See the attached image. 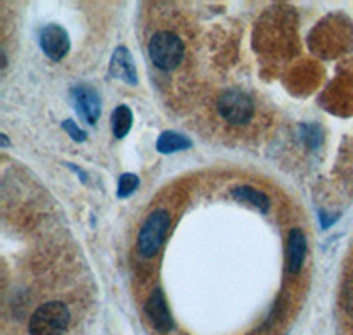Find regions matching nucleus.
I'll return each instance as SVG.
<instances>
[{"instance_id": "9d476101", "label": "nucleus", "mask_w": 353, "mask_h": 335, "mask_svg": "<svg viewBox=\"0 0 353 335\" xmlns=\"http://www.w3.org/2000/svg\"><path fill=\"white\" fill-rule=\"evenodd\" d=\"M232 196L237 201H242V203L253 205L254 208H258L263 214H267L270 210L269 196L265 194V192L258 191V189L251 187V185H239V187L232 189Z\"/></svg>"}, {"instance_id": "0eeeda50", "label": "nucleus", "mask_w": 353, "mask_h": 335, "mask_svg": "<svg viewBox=\"0 0 353 335\" xmlns=\"http://www.w3.org/2000/svg\"><path fill=\"white\" fill-rule=\"evenodd\" d=\"M41 48H43L44 55L52 59L53 62H59V60L64 59L68 55L69 48H71V41H69L68 32L65 28H62L61 25H46V27L41 30L39 37Z\"/></svg>"}, {"instance_id": "6e6552de", "label": "nucleus", "mask_w": 353, "mask_h": 335, "mask_svg": "<svg viewBox=\"0 0 353 335\" xmlns=\"http://www.w3.org/2000/svg\"><path fill=\"white\" fill-rule=\"evenodd\" d=\"M110 74L113 78H119L121 81L129 85L138 83V71L134 59H132L131 52L125 46H119L113 52L112 60H110Z\"/></svg>"}, {"instance_id": "9b49d317", "label": "nucleus", "mask_w": 353, "mask_h": 335, "mask_svg": "<svg viewBox=\"0 0 353 335\" xmlns=\"http://www.w3.org/2000/svg\"><path fill=\"white\" fill-rule=\"evenodd\" d=\"M191 147H193V141L189 140L188 136L175 131L161 132L159 140H157V150L161 154H175V152L188 150Z\"/></svg>"}, {"instance_id": "4468645a", "label": "nucleus", "mask_w": 353, "mask_h": 335, "mask_svg": "<svg viewBox=\"0 0 353 335\" xmlns=\"http://www.w3.org/2000/svg\"><path fill=\"white\" fill-rule=\"evenodd\" d=\"M341 300L345 311L353 318V276H350L348 279L345 281V284H343Z\"/></svg>"}, {"instance_id": "f257e3e1", "label": "nucleus", "mask_w": 353, "mask_h": 335, "mask_svg": "<svg viewBox=\"0 0 353 335\" xmlns=\"http://www.w3.org/2000/svg\"><path fill=\"white\" fill-rule=\"evenodd\" d=\"M71 327V311L61 300L41 303L28 318V335H64Z\"/></svg>"}, {"instance_id": "20e7f679", "label": "nucleus", "mask_w": 353, "mask_h": 335, "mask_svg": "<svg viewBox=\"0 0 353 335\" xmlns=\"http://www.w3.org/2000/svg\"><path fill=\"white\" fill-rule=\"evenodd\" d=\"M221 116L233 125H244L253 119L254 104L251 97L239 90H228L217 101Z\"/></svg>"}, {"instance_id": "423d86ee", "label": "nucleus", "mask_w": 353, "mask_h": 335, "mask_svg": "<svg viewBox=\"0 0 353 335\" xmlns=\"http://www.w3.org/2000/svg\"><path fill=\"white\" fill-rule=\"evenodd\" d=\"M71 97L78 115L88 124H96L101 116V97L96 88L90 85H77L71 90Z\"/></svg>"}, {"instance_id": "f3484780", "label": "nucleus", "mask_w": 353, "mask_h": 335, "mask_svg": "<svg viewBox=\"0 0 353 335\" xmlns=\"http://www.w3.org/2000/svg\"><path fill=\"white\" fill-rule=\"evenodd\" d=\"M320 217H321V227H329L330 224L334 223V219H336V217L327 216L325 212H320Z\"/></svg>"}, {"instance_id": "f03ea898", "label": "nucleus", "mask_w": 353, "mask_h": 335, "mask_svg": "<svg viewBox=\"0 0 353 335\" xmlns=\"http://www.w3.org/2000/svg\"><path fill=\"white\" fill-rule=\"evenodd\" d=\"M170 224H172V216L165 208H157L150 212L149 217L145 219L140 233H138V252L143 258H154L159 252L161 245L168 235Z\"/></svg>"}, {"instance_id": "dca6fc26", "label": "nucleus", "mask_w": 353, "mask_h": 335, "mask_svg": "<svg viewBox=\"0 0 353 335\" xmlns=\"http://www.w3.org/2000/svg\"><path fill=\"white\" fill-rule=\"evenodd\" d=\"M314 125H304V128H302V131H305L304 132V138L305 140H307V145L311 148H316V147H320V145L316 143V141H314V138H316L318 141H321V134H314Z\"/></svg>"}, {"instance_id": "1a4fd4ad", "label": "nucleus", "mask_w": 353, "mask_h": 335, "mask_svg": "<svg viewBox=\"0 0 353 335\" xmlns=\"http://www.w3.org/2000/svg\"><path fill=\"white\" fill-rule=\"evenodd\" d=\"M305 254H307V240H305L304 232L302 230H292L288 236V251H286L288 272L292 276L301 272Z\"/></svg>"}, {"instance_id": "2eb2a0df", "label": "nucleus", "mask_w": 353, "mask_h": 335, "mask_svg": "<svg viewBox=\"0 0 353 335\" xmlns=\"http://www.w3.org/2000/svg\"><path fill=\"white\" fill-rule=\"evenodd\" d=\"M62 128H64V131L71 136L72 140L78 141V143H81V141L87 140V134H85V132L78 128L77 122H72V120H65L64 124H62Z\"/></svg>"}, {"instance_id": "a211bd4d", "label": "nucleus", "mask_w": 353, "mask_h": 335, "mask_svg": "<svg viewBox=\"0 0 353 335\" xmlns=\"http://www.w3.org/2000/svg\"><path fill=\"white\" fill-rule=\"evenodd\" d=\"M0 140H2V147H8V145H9V141H8V138H6V134H2V136H0Z\"/></svg>"}, {"instance_id": "ddd939ff", "label": "nucleus", "mask_w": 353, "mask_h": 335, "mask_svg": "<svg viewBox=\"0 0 353 335\" xmlns=\"http://www.w3.org/2000/svg\"><path fill=\"white\" fill-rule=\"evenodd\" d=\"M138 185H140V179L134 173H124L121 176V180H119V189H117L119 198H128V196H131L132 192L137 191Z\"/></svg>"}, {"instance_id": "39448f33", "label": "nucleus", "mask_w": 353, "mask_h": 335, "mask_svg": "<svg viewBox=\"0 0 353 335\" xmlns=\"http://www.w3.org/2000/svg\"><path fill=\"white\" fill-rule=\"evenodd\" d=\"M145 316L150 321L152 328L159 334H170L173 328L172 312L168 309V302H166L165 293L161 290H154L150 296L145 302Z\"/></svg>"}, {"instance_id": "f8f14e48", "label": "nucleus", "mask_w": 353, "mask_h": 335, "mask_svg": "<svg viewBox=\"0 0 353 335\" xmlns=\"http://www.w3.org/2000/svg\"><path fill=\"white\" fill-rule=\"evenodd\" d=\"M132 128V112L129 106L121 104L117 106L112 113V131L115 138L122 140L124 136H128V132Z\"/></svg>"}, {"instance_id": "7ed1b4c3", "label": "nucleus", "mask_w": 353, "mask_h": 335, "mask_svg": "<svg viewBox=\"0 0 353 335\" xmlns=\"http://www.w3.org/2000/svg\"><path fill=\"white\" fill-rule=\"evenodd\" d=\"M149 55L156 68L173 71L184 59V43L175 34L157 32L149 43Z\"/></svg>"}]
</instances>
